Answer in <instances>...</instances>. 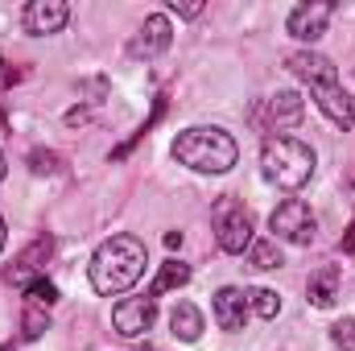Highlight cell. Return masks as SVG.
Masks as SVG:
<instances>
[{
    "label": "cell",
    "instance_id": "6da1fadb",
    "mask_svg": "<svg viewBox=\"0 0 355 351\" xmlns=\"http://www.w3.org/2000/svg\"><path fill=\"white\" fill-rule=\"evenodd\" d=\"M174 162L194 170V174H227L240 162V145L227 128L219 124H194L174 137Z\"/></svg>",
    "mask_w": 355,
    "mask_h": 351
},
{
    "label": "cell",
    "instance_id": "7a4b0ae2",
    "mask_svg": "<svg viewBox=\"0 0 355 351\" xmlns=\"http://www.w3.org/2000/svg\"><path fill=\"white\" fill-rule=\"evenodd\" d=\"M145 264H149L145 240H137V236H112V240H103V244L95 248V257H91V285H95V293H103V298L124 293V289H132V285L141 281Z\"/></svg>",
    "mask_w": 355,
    "mask_h": 351
},
{
    "label": "cell",
    "instance_id": "3957f363",
    "mask_svg": "<svg viewBox=\"0 0 355 351\" xmlns=\"http://www.w3.org/2000/svg\"><path fill=\"white\" fill-rule=\"evenodd\" d=\"M318 170V157L306 141L297 137H268L265 149H261V174H265L268 186L277 190H302Z\"/></svg>",
    "mask_w": 355,
    "mask_h": 351
},
{
    "label": "cell",
    "instance_id": "277c9868",
    "mask_svg": "<svg viewBox=\"0 0 355 351\" xmlns=\"http://www.w3.org/2000/svg\"><path fill=\"white\" fill-rule=\"evenodd\" d=\"M211 228H215V240H219V248L223 252H232V257H244L248 248H252V215H248V207L240 203V198H232V194H223V198H215V207H211Z\"/></svg>",
    "mask_w": 355,
    "mask_h": 351
},
{
    "label": "cell",
    "instance_id": "5b68a950",
    "mask_svg": "<svg viewBox=\"0 0 355 351\" xmlns=\"http://www.w3.org/2000/svg\"><path fill=\"white\" fill-rule=\"evenodd\" d=\"M268 228L277 232L272 240H285V244H314V236H318V219L302 198L277 203L272 215H268Z\"/></svg>",
    "mask_w": 355,
    "mask_h": 351
},
{
    "label": "cell",
    "instance_id": "8992f818",
    "mask_svg": "<svg viewBox=\"0 0 355 351\" xmlns=\"http://www.w3.org/2000/svg\"><path fill=\"white\" fill-rule=\"evenodd\" d=\"M153 318H157V302L145 293V298H124L116 310H112V327H116V335H124V339H141V335H149L153 331Z\"/></svg>",
    "mask_w": 355,
    "mask_h": 351
},
{
    "label": "cell",
    "instance_id": "52a82bcc",
    "mask_svg": "<svg viewBox=\"0 0 355 351\" xmlns=\"http://www.w3.org/2000/svg\"><path fill=\"white\" fill-rule=\"evenodd\" d=\"M170 42H174V25H170V17H166V12H153V17H145V25L132 33V42H128V58H157V54L170 50Z\"/></svg>",
    "mask_w": 355,
    "mask_h": 351
},
{
    "label": "cell",
    "instance_id": "ba28073f",
    "mask_svg": "<svg viewBox=\"0 0 355 351\" xmlns=\"http://www.w3.org/2000/svg\"><path fill=\"white\" fill-rule=\"evenodd\" d=\"M331 17H335V4H331V0H310V4H297V8L289 12L285 29H289L297 42H318V37L327 33Z\"/></svg>",
    "mask_w": 355,
    "mask_h": 351
},
{
    "label": "cell",
    "instance_id": "9c48e42d",
    "mask_svg": "<svg viewBox=\"0 0 355 351\" xmlns=\"http://www.w3.org/2000/svg\"><path fill=\"white\" fill-rule=\"evenodd\" d=\"M302 116H306V99H302L297 91H277V95H268L265 108L257 112V124H261V128H272V132H281V128L302 124Z\"/></svg>",
    "mask_w": 355,
    "mask_h": 351
},
{
    "label": "cell",
    "instance_id": "30bf717a",
    "mask_svg": "<svg viewBox=\"0 0 355 351\" xmlns=\"http://www.w3.org/2000/svg\"><path fill=\"white\" fill-rule=\"evenodd\" d=\"M71 21V8L67 0H29L25 4V29L33 37H46V33H62Z\"/></svg>",
    "mask_w": 355,
    "mask_h": 351
},
{
    "label": "cell",
    "instance_id": "8fae6325",
    "mask_svg": "<svg viewBox=\"0 0 355 351\" xmlns=\"http://www.w3.org/2000/svg\"><path fill=\"white\" fill-rule=\"evenodd\" d=\"M310 95H314L318 112L331 124H339V128H352L355 124V99L343 91V83H318V87H310Z\"/></svg>",
    "mask_w": 355,
    "mask_h": 351
},
{
    "label": "cell",
    "instance_id": "7c38bea8",
    "mask_svg": "<svg viewBox=\"0 0 355 351\" xmlns=\"http://www.w3.org/2000/svg\"><path fill=\"white\" fill-rule=\"evenodd\" d=\"M211 310H215V323L223 327V331H244V323H248V293L244 289H236V285H223L219 293H215V302H211Z\"/></svg>",
    "mask_w": 355,
    "mask_h": 351
},
{
    "label": "cell",
    "instance_id": "4fadbf2b",
    "mask_svg": "<svg viewBox=\"0 0 355 351\" xmlns=\"http://www.w3.org/2000/svg\"><path fill=\"white\" fill-rule=\"evenodd\" d=\"M306 87H318V83H339V71H335V62L327 58V54H314V50H297V54H289V62H285Z\"/></svg>",
    "mask_w": 355,
    "mask_h": 351
},
{
    "label": "cell",
    "instance_id": "5bb4252c",
    "mask_svg": "<svg viewBox=\"0 0 355 351\" xmlns=\"http://www.w3.org/2000/svg\"><path fill=\"white\" fill-rule=\"evenodd\" d=\"M343 293V273L335 264H322L318 273H310V285H306V298L318 306V310H331Z\"/></svg>",
    "mask_w": 355,
    "mask_h": 351
},
{
    "label": "cell",
    "instance_id": "9a60e30c",
    "mask_svg": "<svg viewBox=\"0 0 355 351\" xmlns=\"http://www.w3.org/2000/svg\"><path fill=\"white\" fill-rule=\"evenodd\" d=\"M170 335L182 339V343H198V335H202V310L194 302H178L174 310H170Z\"/></svg>",
    "mask_w": 355,
    "mask_h": 351
},
{
    "label": "cell",
    "instance_id": "2e32d148",
    "mask_svg": "<svg viewBox=\"0 0 355 351\" xmlns=\"http://www.w3.org/2000/svg\"><path fill=\"white\" fill-rule=\"evenodd\" d=\"M190 281V264H182V261H166L162 264V273H157V281L149 285V298L157 302L162 293H170V289H182Z\"/></svg>",
    "mask_w": 355,
    "mask_h": 351
},
{
    "label": "cell",
    "instance_id": "e0dca14e",
    "mask_svg": "<svg viewBox=\"0 0 355 351\" xmlns=\"http://www.w3.org/2000/svg\"><path fill=\"white\" fill-rule=\"evenodd\" d=\"M248 293V310L257 314V318H277L281 314V293H272V289H265V285H257V289H244Z\"/></svg>",
    "mask_w": 355,
    "mask_h": 351
},
{
    "label": "cell",
    "instance_id": "ac0fdd59",
    "mask_svg": "<svg viewBox=\"0 0 355 351\" xmlns=\"http://www.w3.org/2000/svg\"><path fill=\"white\" fill-rule=\"evenodd\" d=\"M248 264L257 268V273H268V268H281V248H277V240H252V248H248Z\"/></svg>",
    "mask_w": 355,
    "mask_h": 351
},
{
    "label": "cell",
    "instance_id": "d6986e66",
    "mask_svg": "<svg viewBox=\"0 0 355 351\" xmlns=\"http://www.w3.org/2000/svg\"><path fill=\"white\" fill-rule=\"evenodd\" d=\"M25 298H29V306H37V310H50V306L58 302V289H54V281L37 277V281H29V285H25Z\"/></svg>",
    "mask_w": 355,
    "mask_h": 351
},
{
    "label": "cell",
    "instance_id": "ffe728a7",
    "mask_svg": "<svg viewBox=\"0 0 355 351\" xmlns=\"http://www.w3.org/2000/svg\"><path fill=\"white\" fill-rule=\"evenodd\" d=\"M331 343L339 351H355V318H339L331 327Z\"/></svg>",
    "mask_w": 355,
    "mask_h": 351
},
{
    "label": "cell",
    "instance_id": "44dd1931",
    "mask_svg": "<svg viewBox=\"0 0 355 351\" xmlns=\"http://www.w3.org/2000/svg\"><path fill=\"white\" fill-rule=\"evenodd\" d=\"M21 327H25V339H37L42 331H50V314H46V310H37V306H29Z\"/></svg>",
    "mask_w": 355,
    "mask_h": 351
},
{
    "label": "cell",
    "instance_id": "7402d4cb",
    "mask_svg": "<svg viewBox=\"0 0 355 351\" xmlns=\"http://www.w3.org/2000/svg\"><path fill=\"white\" fill-rule=\"evenodd\" d=\"M50 248H54V240H50V236H42V240H37V244H33V248H29L17 264H21V268H37V261H46V257H50Z\"/></svg>",
    "mask_w": 355,
    "mask_h": 351
},
{
    "label": "cell",
    "instance_id": "603a6c76",
    "mask_svg": "<svg viewBox=\"0 0 355 351\" xmlns=\"http://www.w3.org/2000/svg\"><path fill=\"white\" fill-rule=\"evenodd\" d=\"M29 166H33V174H54V170H58V157L37 149V153H29Z\"/></svg>",
    "mask_w": 355,
    "mask_h": 351
},
{
    "label": "cell",
    "instance_id": "cb8c5ba5",
    "mask_svg": "<svg viewBox=\"0 0 355 351\" xmlns=\"http://www.w3.org/2000/svg\"><path fill=\"white\" fill-rule=\"evenodd\" d=\"M170 8H174L178 17H198V12H202V4H198V0H182V4L170 0Z\"/></svg>",
    "mask_w": 355,
    "mask_h": 351
},
{
    "label": "cell",
    "instance_id": "d4e9b609",
    "mask_svg": "<svg viewBox=\"0 0 355 351\" xmlns=\"http://www.w3.org/2000/svg\"><path fill=\"white\" fill-rule=\"evenodd\" d=\"M343 252H355V223L347 228V236H343Z\"/></svg>",
    "mask_w": 355,
    "mask_h": 351
},
{
    "label": "cell",
    "instance_id": "484cf974",
    "mask_svg": "<svg viewBox=\"0 0 355 351\" xmlns=\"http://www.w3.org/2000/svg\"><path fill=\"white\" fill-rule=\"evenodd\" d=\"M8 244V228H4V215H0V248Z\"/></svg>",
    "mask_w": 355,
    "mask_h": 351
},
{
    "label": "cell",
    "instance_id": "4316f807",
    "mask_svg": "<svg viewBox=\"0 0 355 351\" xmlns=\"http://www.w3.org/2000/svg\"><path fill=\"white\" fill-rule=\"evenodd\" d=\"M4 174H8V162H4V153H0V182H4Z\"/></svg>",
    "mask_w": 355,
    "mask_h": 351
},
{
    "label": "cell",
    "instance_id": "83f0119b",
    "mask_svg": "<svg viewBox=\"0 0 355 351\" xmlns=\"http://www.w3.org/2000/svg\"><path fill=\"white\" fill-rule=\"evenodd\" d=\"M132 351H153V348H132Z\"/></svg>",
    "mask_w": 355,
    "mask_h": 351
}]
</instances>
